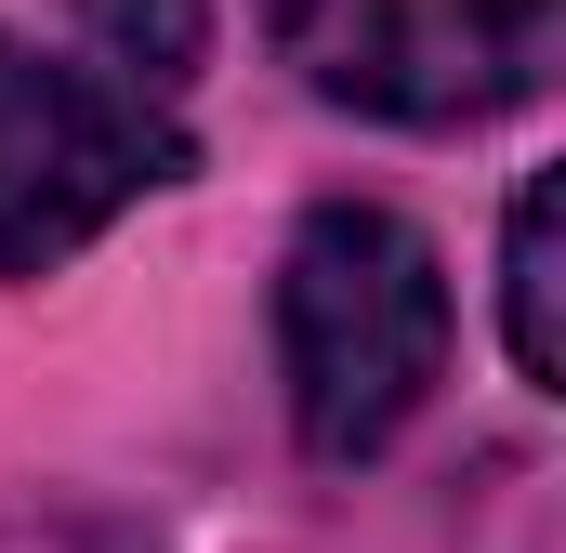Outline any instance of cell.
Wrapping results in <instances>:
<instances>
[{
    "mask_svg": "<svg viewBox=\"0 0 566 553\" xmlns=\"http://www.w3.org/2000/svg\"><path fill=\"white\" fill-rule=\"evenodd\" d=\"M277 369L316 461L396 448L422 396L448 383V264L409 211L316 198L277 251Z\"/></svg>",
    "mask_w": 566,
    "mask_h": 553,
    "instance_id": "1",
    "label": "cell"
},
{
    "mask_svg": "<svg viewBox=\"0 0 566 553\" xmlns=\"http://www.w3.org/2000/svg\"><path fill=\"white\" fill-rule=\"evenodd\" d=\"M171 171H185V133L158 93L106 80L80 40L53 53L0 27V276H53Z\"/></svg>",
    "mask_w": 566,
    "mask_h": 553,
    "instance_id": "2",
    "label": "cell"
},
{
    "mask_svg": "<svg viewBox=\"0 0 566 553\" xmlns=\"http://www.w3.org/2000/svg\"><path fill=\"white\" fill-rule=\"evenodd\" d=\"M277 53L303 93L396 119V133H474L541 93L554 0H277Z\"/></svg>",
    "mask_w": 566,
    "mask_h": 553,
    "instance_id": "3",
    "label": "cell"
},
{
    "mask_svg": "<svg viewBox=\"0 0 566 553\" xmlns=\"http://www.w3.org/2000/svg\"><path fill=\"white\" fill-rule=\"evenodd\" d=\"M554 211H566V185H554V171H527V185H514V238H501V330H514V369H527L541 396H566V330H554Z\"/></svg>",
    "mask_w": 566,
    "mask_h": 553,
    "instance_id": "4",
    "label": "cell"
},
{
    "mask_svg": "<svg viewBox=\"0 0 566 553\" xmlns=\"http://www.w3.org/2000/svg\"><path fill=\"white\" fill-rule=\"evenodd\" d=\"M66 40L106 66V80H133V93H185V66H198V0H66Z\"/></svg>",
    "mask_w": 566,
    "mask_h": 553,
    "instance_id": "5",
    "label": "cell"
}]
</instances>
